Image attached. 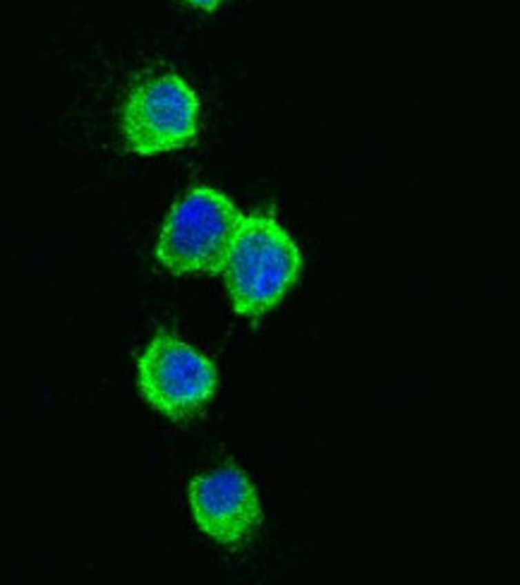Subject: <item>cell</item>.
Returning <instances> with one entry per match:
<instances>
[{"label": "cell", "instance_id": "7a4b0ae2", "mask_svg": "<svg viewBox=\"0 0 520 585\" xmlns=\"http://www.w3.org/2000/svg\"><path fill=\"white\" fill-rule=\"evenodd\" d=\"M242 214L221 190L194 185L168 211L156 261L175 276L221 274Z\"/></svg>", "mask_w": 520, "mask_h": 585}, {"label": "cell", "instance_id": "5b68a950", "mask_svg": "<svg viewBox=\"0 0 520 585\" xmlns=\"http://www.w3.org/2000/svg\"><path fill=\"white\" fill-rule=\"evenodd\" d=\"M188 499L197 528L223 547H240L261 526L257 489L235 466L197 475L190 482Z\"/></svg>", "mask_w": 520, "mask_h": 585}, {"label": "cell", "instance_id": "8992f818", "mask_svg": "<svg viewBox=\"0 0 520 585\" xmlns=\"http://www.w3.org/2000/svg\"><path fill=\"white\" fill-rule=\"evenodd\" d=\"M183 5H188L192 10H201V12H214V10L221 8L223 0H180Z\"/></svg>", "mask_w": 520, "mask_h": 585}, {"label": "cell", "instance_id": "3957f363", "mask_svg": "<svg viewBox=\"0 0 520 585\" xmlns=\"http://www.w3.org/2000/svg\"><path fill=\"white\" fill-rule=\"evenodd\" d=\"M137 384L156 413L173 422H188L211 403L219 375L209 357L178 334L161 329L137 360Z\"/></svg>", "mask_w": 520, "mask_h": 585}, {"label": "cell", "instance_id": "277c9868", "mask_svg": "<svg viewBox=\"0 0 520 585\" xmlns=\"http://www.w3.org/2000/svg\"><path fill=\"white\" fill-rule=\"evenodd\" d=\"M199 130V99L175 72L142 79L123 106V139L132 154L156 156L190 146Z\"/></svg>", "mask_w": 520, "mask_h": 585}, {"label": "cell", "instance_id": "6da1fadb", "mask_svg": "<svg viewBox=\"0 0 520 585\" xmlns=\"http://www.w3.org/2000/svg\"><path fill=\"white\" fill-rule=\"evenodd\" d=\"M221 274L233 310L245 319H259L297 284L302 252L274 211L254 209L240 219Z\"/></svg>", "mask_w": 520, "mask_h": 585}]
</instances>
